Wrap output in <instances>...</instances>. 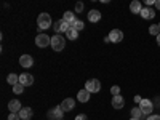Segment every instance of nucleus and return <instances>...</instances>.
<instances>
[{
    "instance_id": "1",
    "label": "nucleus",
    "mask_w": 160,
    "mask_h": 120,
    "mask_svg": "<svg viewBox=\"0 0 160 120\" xmlns=\"http://www.w3.org/2000/svg\"><path fill=\"white\" fill-rule=\"evenodd\" d=\"M37 28L40 31H45L48 28H51V18L48 13H40L38 18H37Z\"/></svg>"
},
{
    "instance_id": "2",
    "label": "nucleus",
    "mask_w": 160,
    "mask_h": 120,
    "mask_svg": "<svg viewBox=\"0 0 160 120\" xmlns=\"http://www.w3.org/2000/svg\"><path fill=\"white\" fill-rule=\"evenodd\" d=\"M55 51H62L66 47V38L59 34H56L55 37H51V45H50Z\"/></svg>"
},
{
    "instance_id": "3",
    "label": "nucleus",
    "mask_w": 160,
    "mask_h": 120,
    "mask_svg": "<svg viewBox=\"0 0 160 120\" xmlns=\"http://www.w3.org/2000/svg\"><path fill=\"white\" fill-rule=\"evenodd\" d=\"M35 45L38 48H45V47L51 45V37H48L47 34H38L35 37Z\"/></svg>"
},
{
    "instance_id": "4",
    "label": "nucleus",
    "mask_w": 160,
    "mask_h": 120,
    "mask_svg": "<svg viewBox=\"0 0 160 120\" xmlns=\"http://www.w3.org/2000/svg\"><path fill=\"white\" fill-rule=\"evenodd\" d=\"M85 90H88L90 93H98L101 90V82L98 78H90L85 83Z\"/></svg>"
},
{
    "instance_id": "5",
    "label": "nucleus",
    "mask_w": 160,
    "mask_h": 120,
    "mask_svg": "<svg viewBox=\"0 0 160 120\" xmlns=\"http://www.w3.org/2000/svg\"><path fill=\"white\" fill-rule=\"evenodd\" d=\"M62 115H64V111H62L61 106H56V108H53V109L48 111V118L50 120H61Z\"/></svg>"
},
{
    "instance_id": "6",
    "label": "nucleus",
    "mask_w": 160,
    "mask_h": 120,
    "mask_svg": "<svg viewBox=\"0 0 160 120\" xmlns=\"http://www.w3.org/2000/svg\"><path fill=\"white\" fill-rule=\"evenodd\" d=\"M108 38H109V42H112V43H118V42H122V38H123V32L120 29H112L109 32Z\"/></svg>"
},
{
    "instance_id": "7",
    "label": "nucleus",
    "mask_w": 160,
    "mask_h": 120,
    "mask_svg": "<svg viewBox=\"0 0 160 120\" xmlns=\"http://www.w3.org/2000/svg\"><path fill=\"white\" fill-rule=\"evenodd\" d=\"M139 109L144 115H151V112L154 111V104L151 102V99H142L139 104Z\"/></svg>"
},
{
    "instance_id": "8",
    "label": "nucleus",
    "mask_w": 160,
    "mask_h": 120,
    "mask_svg": "<svg viewBox=\"0 0 160 120\" xmlns=\"http://www.w3.org/2000/svg\"><path fill=\"white\" fill-rule=\"evenodd\" d=\"M53 29H55V32L56 34H61V32H68L69 31V24L66 22V21H62V19H59V21H56L55 24H53Z\"/></svg>"
},
{
    "instance_id": "9",
    "label": "nucleus",
    "mask_w": 160,
    "mask_h": 120,
    "mask_svg": "<svg viewBox=\"0 0 160 120\" xmlns=\"http://www.w3.org/2000/svg\"><path fill=\"white\" fill-rule=\"evenodd\" d=\"M62 21H66L69 24V28H74V24L77 22V18H75V13L74 11H66L64 16H62Z\"/></svg>"
},
{
    "instance_id": "10",
    "label": "nucleus",
    "mask_w": 160,
    "mask_h": 120,
    "mask_svg": "<svg viewBox=\"0 0 160 120\" xmlns=\"http://www.w3.org/2000/svg\"><path fill=\"white\" fill-rule=\"evenodd\" d=\"M19 83L24 87H31L34 83V77L31 74H21L19 75Z\"/></svg>"
},
{
    "instance_id": "11",
    "label": "nucleus",
    "mask_w": 160,
    "mask_h": 120,
    "mask_svg": "<svg viewBox=\"0 0 160 120\" xmlns=\"http://www.w3.org/2000/svg\"><path fill=\"white\" fill-rule=\"evenodd\" d=\"M19 64L22 66V68H31V66L34 64V58L31 56V55H22L21 58H19Z\"/></svg>"
},
{
    "instance_id": "12",
    "label": "nucleus",
    "mask_w": 160,
    "mask_h": 120,
    "mask_svg": "<svg viewBox=\"0 0 160 120\" xmlns=\"http://www.w3.org/2000/svg\"><path fill=\"white\" fill-rule=\"evenodd\" d=\"M8 109H10V112L19 114V111L22 109V106H21V102H19L18 99H11V101L8 102Z\"/></svg>"
},
{
    "instance_id": "13",
    "label": "nucleus",
    "mask_w": 160,
    "mask_h": 120,
    "mask_svg": "<svg viewBox=\"0 0 160 120\" xmlns=\"http://www.w3.org/2000/svg\"><path fill=\"white\" fill-rule=\"evenodd\" d=\"M125 106V99H123V96H112V108L114 109H122Z\"/></svg>"
},
{
    "instance_id": "14",
    "label": "nucleus",
    "mask_w": 160,
    "mask_h": 120,
    "mask_svg": "<svg viewBox=\"0 0 160 120\" xmlns=\"http://www.w3.org/2000/svg\"><path fill=\"white\" fill-rule=\"evenodd\" d=\"M74 106H75V102H74V99H72V98H66V99L61 102V108H62V111H64V112L72 111V109H74Z\"/></svg>"
},
{
    "instance_id": "15",
    "label": "nucleus",
    "mask_w": 160,
    "mask_h": 120,
    "mask_svg": "<svg viewBox=\"0 0 160 120\" xmlns=\"http://www.w3.org/2000/svg\"><path fill=\"white\" fill-rule=\"evenodd\" d=\"M139 15H141L144 19H152V18L155 16V11H154L151 7H146V8H142V10H141Z\"/></svg>"
},
{
    "instance_id": "16",
    "label": "nucleus",
    "mask_w": 160,
    "mask_h": 120,
    "mask_svg": "<svg viewBox=\"0 0 160 120\" xmlns=\"http://www.w3.org/2000/svg\"><path fill=\"white\" fill-rule=\"evenodd\" d=\"M32 115H34V112H32L31 108H22V109L19 111V117H21V120H31Z\"/></svg>"
},
{
    "instance_id": "17",
    "label": "nucleus",
    "mask_w": 160,
    "mask_h": 120,
    "mask_svg": "<svg viewBox=\"0 0 160 120\" xmlns=\"http://www.w3.org/2000/svg\"><path fill=\"white\" fill-rule=\"evenodd\" d=\"M90 95H91V93H90L88 90H80V91L77 93V99H78L80 102H88V101H90Z\"/></svg>"
},
{
    "instance_id": "18",
    "label": "nucleus",
    "mask_w": 160,
    "mask_h": 120,
    "mask_svg": "<svg viewBox=\"0 0 160 120\" xmlns=\"http://www.w3.org/2000/svg\"><path fill=\"white\" fill-rule=\"evenodd\" d=\"M101 19V13L98 11V10H91L90 13H88V21L90 22H98Z\"/></svg>"
},
{
    "instance_id": "19",
    "label": "nucleus",
    "mask_w": 160,
    "mask_h": 120,
    "mask_svg": "<svg viewBox=\"0 0 160 120\" xmlns=\"http://www.w3.org/2000/svg\"><path fill=\"white\" fill-rule=\"evenodd\" d=\"M130 10H131V13H135V15L141 13L142 7H141V3H139V0H133V2L130 3Z\"/></svg>"
},
{
    "instance_id": "20",
    "label": "nucleus",
    "mask_w": 160,
    "mask_h": 120,
    "mask_svg": "<svg viewBox=\"0 0 160 120\" xmlns=\"http://www.w3.org/2000/svg\"><path fill=\"white\" fill-rule=\"evenodd\" d=\"M7 82L10 83V85H18L19 83V75H16V74H10L8 77H7Z\"/></svg>"
},
{
    "instance_id": "21",
    "label": "nucleus",
    "mask_w": 160,
    "mask_h": 120,
    "mask_svg": "<svg viewBox=\"0 0 160 120\" xmlns=\"http://www.w3.org/2000/svg\"><path fill=\"white\" fill-rule=\"evenodd\" d=\"M66 37L71 38V40H75V38L78 37V31H75L74 28H69V31L66 32Z\"/></svg>"
},
{
    "instance_id": "22",
    "label": "nucleus",
    "mask_w": 160,
    "mask_h": 120,
    "mask_svg": "<svg viewBox=\"0 0 160 120\" xmlns=\"http://www.w3.org/2000/svg\"><path fill=\"white\" fill-rule=\"evenodd\" d=\"M149 34L151 35H155V37L160 35V26L158 24H152L151 28H149Z\"/></svg>"
},
{
    "instance_id": "23",
    "label": "nucleus",
    "mask_w": 160,
    "mask_h": 120,
    "mask_svg": "<svg viewBox=\"0 0 160 120\" xmlns=\"http://www.w3.org/2000/svg\"><path fill=\"white\" fill-rule=\"evenodd\" d=\"M131 115H133V118H139V117L142 115V112H141L139 108H133V109H131Z\"/></svg>"
},
{
    "instance_id": "24",
    "label": "nucleus",
    "mask_w": 160,
    "mask_h": 120,
    "mask_svg": "<svg viewBox=\"0 0 160 120\" xmlns=\"http://www.w3.org/2000/svg\"><path fill=\"white\" fill-rule=\"evenodd\" d=\"M22 91H24V85H21V83H18V85L13 87V93H16V95H21Z\"/></svg>"
},
{
    "instance_id": "25",
    "label": "nucleus",
    "mask_w": 160,
    "mask_h": 120,
    "mask_svg": "<svg viewBox=\"0 0 160 120\" xmlns=\"http://www.w3.org/2000/svg\"><path fill=\"white\" fill-rule=\"evenodd\" d=\"M85 28V24H83V21H80V19H77V22L74 24V29L75 31H82Z\"/></svg>"
},
{
    "instance_id": "26",
    "label": "nucleus",
    "mask_w": 160,
    "mask_h": 120,
    "mask_svg": "<svg viewBox=\"0 0 160 120\" xmlns=\"http://www.w3.org/2000/svg\"><path fill=\"white\" fill-rule=\"evenodd\" d=\"M111 93H112V96H118V95H120V87H118V85L111 87Z\"/></svg>"
},
{
    "instance_id": "27",
    "label": "nucleus",
    "mask_w": 160,
    "mask_h": 120,
    "mask_svg": "<svg viewBox=\"0 0 160 120\" xmlns=\"http://www.w3.org/2000/svg\"><path fill=\"white\" fill-rule=\"evenodd\" d=\"M8 120H21V117H19V114H16V112H10Z\"/></svg>"
},
{
    "instance_id": "28",
    "label": "nucleus",
    "mask_w": 160,
    "mask_h": 120,
    "mask_svg": "<svg viewBox=\"0 0 160 120\" xmlns=\"http://www.w3.org/2000/svg\"><path fill=\"white\" fill-rule=\"evenodd\" d=\"M83 11V3L82 2H77L75 3V13H82Z\"/></svg>"
},
{
    "instance_id": "29",
    "label": "nucleus",
    "mask_w": 160,
    "mask_h": 120,
    "mask_svg": "<svg viewBox=\"0 0 160 120\" xmlns=\"http://www.w3.org/2000/svg\"><path fill=\"white\" fill-rule=\"evenodd\" d=\"M75 120H88V117H87L85 114H80V115L75 117Z\"/></svg>"
},
{
    "instance_id": "30",
    "label": "nucleus",
    "mask_w": 160,
    "mask_h": 120,
    "mask_svg": "<svg viewBox=\"0 0 160 120\" xmlns=\"http://www.w3.org/2000/svg\"><path fill=\"white\" fill-rule=\"evenodd\" d=\"M148 120H160V115H149Z\"/></svg>"
},
{
    "instance_id": "31",
    "label": "nucleus",
    "mask_w": 160,
    "mask_h": 120,
    "mask_svg": "<svg viewBox=\"0 0 160 120\" xmlns=\"http://www.w3.org/2000/svg\"><path fill=\"white\" fill-rule=\"evenodd\" d=\"M146 5L151 7V5H155V0H146Z\"/></svg>"
},
{
    "instance_id": "32",
    "label": "nucleus",
    "mask_w": 160,
    "mask_h": 120,
    "mask_svg": "<svg viewBox=\"0 0 160 120\" xmlns=\"http://www.w3.org/2000/svg\"><path fill=\"white\" fill-rule=\"evenodd\" d=\"M141 101H142V98H141V96H135V102L141 104Z\"/></svg>"
},
{
    "instance_id": "33",
    "label": "nucleus",
    "mask_w": 160,
    "mask_h": 120,
    "mask_svg": "<svg viewBox=\"0 0 160 120\" xmlns=\"http://www.w3.org/2000/svg\"><path fill=\"white\" fill-rule=\"evenodd\" d=\"M155 8L160 10V0H155Z\"/></svg>"
},
{
    "instance_id": "34",
    "label": "nucleus",
    "mask_w": 160,
    "mask_h": 120,
    "mask_svg": "<svg viewBox=\"0 0 160 120\" xmlns=\"http://www.w3.org/2000/svg\"><path fill=\"white\" fill-rule=\"evenodd\" d=\"M157 45L160 47V35H157Z\"/></svg>"
},
{
    "instance_id": "35",
    "label": "nucleus",
    "mask_w": 160,
    "mask_h": 120,
    "mask_svg": "<svg viewBox=\"0 0 160 120\" xmlns=\"http://www.w3.org/2000/svg\"><path fill=\"white\" fill-rule=\"evenodd\" d=\"M130 120H139V118H133V117H131V118H130Z\"/></svg>"
},
{
    "instance_id": "36",
    "label": "nucleus",
    "mask_w": 160,
    "mask_h": 120,
    "mask_svg": "<svg viewBox=\"0 0 160 120\" xmlns=\"http://www.w3.org/2000/svg\"><path fill=\"white\" fill-rule=\"evenodd\" d=\"M158 26H160V22H158Z\"/></svg>"
}]
</instances>
